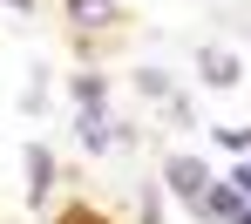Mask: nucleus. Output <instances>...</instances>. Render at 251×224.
Returning a JSON list of instances; mask_svg holds the SVG:
<instances>
[{
	"instance_id": "obj_5",
	"label": "nucleus",
	"mask_w": 251,
	"mask_h": 224,
	"mask_svg": "<svg viewBox=\"0 0 251 224\" xmlns=\"http://www.w3.org/2000/svg\"><path fill=\"white\" fill-rule=\"evenodd\" d=\"M75 7V21H109V0H68Z\"/></svg>"
},
{
	"instance_id": "obj_2",
	"label": "nucleus",
	"mask_w": 251,
	"mask_h": 224,
	"mask_svg": "<svg viewBox=\"0 0 251 224\" xmlns=\"http://www.w3.org/2000/svg\"><path fill=\"white\" fill-rule=\"evenodd\" d=\"M197 204H204L210 218H224V224H238V211H245V197H238L231 183H210V190H204V197H197Z\"/></svg>"
},
{
	"instance_id": "obj_3",
	"label": "nucleus",
	"mask_w": 251,
	"mask_h": 224,
	"mask_svg": "<svg viewBox=\"0 0 251 224\" xmlns=\"http://www.w3.org/2000/svg\"><path fill=\"white\" fill-rule=\"evenodd\" d=\"M238 75H245L238 54H224V48H210V54H204V82H210V89H231Z\"/></svg>"
},
{
	"instance_id": "obj_6",
	"label": "nucleus",
	"mask_w": 251,
	"mask_h": 224,
	"mask_svg": "<svg viewBox=\"0 0 251 224\" xmlns=\"http://www.w3.org/2000/svg\"><path fill=\"white\" fill-rule=\"evenodd\" d=\"M231 190H238V197H251V163H238V170H231Z\"/></svg>"
},
{
	"instance_id": "obj_1",
	"label": "nucleus",
	"mask_w": 251,
	"mask_h": 224,
	"mask_svg": "<svg viewBox=\"0 0 251 224\" xmlns=\"http://www.w3.org/2000/svg\"><path fill=\"white\" fill-rule=\"evenodd\" d=\"M170 190H176L183 204H197V197H204V190H210V177H204V163H197V156H170Z\"/></svg>"
},
{
	"instance_id": "obj_7",
	"label": "nucleus",
	"mask_w": 251,
	"mask_h": 224,
	"mask_svg": "<svg viewBox=\"0 0 251 224\" xmlns=\"http://www.w3.org/2000/svg\"><path fill=\"white\" fill-rule=\"evenodd\" d=\"M238 224H251V204H245V211H238Z\"/></svg>"
},
{
	"instance_id": "obj_4",
	"label": "nucleus",
	"mask_w": 251,
	"mask_h": 224,
	"mask_svg": "<svg viewBox=\"0 0 251 224\" xmlns=\"http://www.w3.org/2000/svg\"><path fill=\"white\" fill-rule=\"evenodd\" d=\"M48 183H54V156H48V149H27V190L48 197Z\"/></svg>"
}]
</instances>
